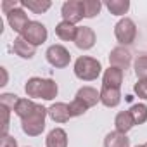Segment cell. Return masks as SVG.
Wrapping results in <instances>:
<instances>
[{
  "label": "cell",
  "mask_w": 147,
  "mask_h": 147,
  "mask_svg": "<svg viewBox=\"0 0 147 147\" xmlns=\"http://www.w3.org/2000/svg\"><path fill=\"white\" fill-rule=\"evenodd\" d=\"M76 99H80L83 104H87V107H94L100 102V92H97L94 87H82L76 92Z\"/></svg>",
  "instance_id": "obj_13"
},
{
  "label": "cell",
  "mask_w": 147,
  "mask_h": 147,
  "mask_svg": "<svg viewBox=\"0 0 147 147\" xmlns=\"http://www.w3.org/2000/svg\"><path fill=\"white\" fill-rule=\"evenodd\" d=\"M106 7L111 14L114 16H123L128 12L130 9V2L128 0H109V2H106Z\"/></svg>",
  "instance_id": "obj_22"
},
{
  "label": "cell",
  "mask_w": 147,
  "mask_h": 147,
  "mask_svg": "<svg viewBox=\"0 0 147 147\" xmlns=\"http://www.w3.org/2000/svg\"><path fill=\"white\" fill-rule=\"evenodd\" d=\"M131 62V54L128 49L125 47H116L111 50L109 54V64L113 67H119V69H126Z\"/></svg>",
  "instance_id": "obj_9"
},
{
  "label": "cell",
  "mask_w": 147,
  "mask_h": 147,
  "mask_svg": "<svg viewBox=\"0 0 147 147\" xmlns=\"http://www.w3.org/2000/svg\"><path fill=\"white\" fill-rule=\"evenodd\" d=\"M100 102L106 107H116L121 102V90L113 87H102L100 88Z\"/></svg>",
  "instance_id": "obj_14"
},
{
  "label": "cell",
  "mask_w": 147,
  "mask_h": 147,
  "mask_svg": "<svg viewBox=\"0 0 147 147\" xmlns=\"http://www.w3.org/2000/svg\"><path fill=\"white\" fill-rule=\"evenodd\" d=\"M133 125H135V121H133L130 111H121L114 118V126H116V131H119V133L126 135V131H130L133 128Z\"/></svg>",
  "instance_id": "obj_18"
},
{
  "label": "cell",
  "mask_w": 147,
  "mask_h": 147,
  "mask_svg": "<svg viewBox=\"0 0 147 147\" xmlns=\"http://www.w3.org/2000/svg\"><path fill=\"white\" fill-rule=\"evenodd\" d=\"M75 45L82 50H90L94 45H95V33L92 28L88 26H80L78 28V33H76V38H75Z\"/></svg>",
  "instance_id": "obj_10"
},
{
  "label": "cell",
  "mask_w": 147,
  "mask_h": 147,
  "mask_svg": "<svg viewBox=\"0 0 147 147\" xmlns=\"http://www.w3.org/2000/svg\"><path fill=\"white\" fill-rule=\"evenodd\" d=\"M38 107V104H35L31 99H19V102H18V106H16V109H14V113L21 118V119H24V118H28L35 109Z\"/></svg>",
  "instance_id": "obj_21"
},
{
  "label": "cell",
  "mask_w": 147,
  "mask_h": 147,
  "mask_svg": "<svg viewBox=\"0 0 147 147\" xmlns=\"http://www.w3.org/2000/svg\"><path fill=\"white\" fill-rule=\"evenodd\" d=\"M21 36H23L24 40H28L31 45L38 47V45H42V43L47 40L49 33H47V28H45L42 23H38V21H30V24L26 26V30L23 31Z\"/></svg>",
  "instance_id": "obj_7"
},
{
  "label": "cell",
  "mask_w": 147,
  "mask_h": 147,
  "mask_svg": "<svg viewBox=\"0 0 147 147\" xmlns=\"http://www.w3.org/2000/svg\"><path fill=\"white\" fill-rule=\"evenodd\" d=\"M82 4H83V14L85 18H95L100 9H102V4L99 2V0H82Z\"/></svg>",
  "instance_id": "obj_24"
},
{
  "label": "cell",
  "mask_w": 147,
  "mask_h": 147,
  "mask_svg": "<svg viewBox=\"0 0 147 147\" xmlns=\"http://www.w3.org/2000/svg\"><path fill=\"white\" fill-rule=\"evenodd\" d=\"M135 147H145V145H135Z\"/></svg>",
  "instance_id": "obj_30"
},
{
  "label": "cell",
  "mask_w": 147,
  "mask_h": 147,
  "mask_svg": "<svg viewBox=\"0 0 147 147\" xmlns=\"http://www.w3.org/2000/svg\"><path fill=\"white\" fill-rule=\"evenodd\" d=\"M49 114V109H45L42 104H38V107L24 119H21V128L26 135L30 137H38L42 135V131L45 130V118Z\"/></svg>",
  "instance_id": "obj_3"
},
{
  "label": "cell",
  "mask_w": 147,
  "mask_h": 147,
  "mask_svg": "<svg viewBox=\"0 0 147 147\" xmlns=\"http://www.w3.org/2000/svg\"><path fill=\"white\" fill-rule=\"evenodd\" d=\"M49 116L52 121L55 123H66L69 121L71 114H69V106L64 104V102H55L49 107Z\"/></svg>",
  "instance_id": "obj_15"
},
{
  "label": "cell",
  "mask_w": 147,
  "mask_h": 147,
  "mask_svg": "<svg viewBox=\"0 0 147 147\" xmlns=\"http://www.w3.org/2000/svg\"><path fill=\"white\" fill-rule=\"evenodd\" d=\"M104 147H130V138L125 133L111 131L104 138Z\"/></svg>",
  "instance_id": "obj_19"
},
{
  "label": "cell",
  "mask_w": 147,
  "mask_h": 147,
  "mask_svg": "<svg viewBox=\"0 0 147 147\" xmlns=\"http://www.w3.org/2000/svg\"><path fill=\"white\" fill-rule=\"evenodd\" d=\"M61 14H62V21H67L71 24L80 23L85 18L82 0H67V2H64L62 9H61Z\"/></svg>",
  "instance_id": "obj_6"
},
{
  "label": "cell",
  "mask_w": 147,
  "mask_h": 147,
  "mask_svg": "<svg viewBox=\"0 0 147 147\" xmlns=\"http://www.w3.org/2000/svg\"><path fill=\"white\" fill-rule=\"evenodd\" d=\"M121 83H123V69L109 66V67L104 71V76H102V87L121 88Z\"/></svg>",
  "instance_id": "obj_11"
},
{
  "label": "cell",
  "mask_w": 147,
  "mask_h": 147,
  "mask_svg": "<svg viewBox=\"0 0 147 147\" xmlns=\"http://www.w3.org/2000/svg\"><path fill=\"white\" fill-rule=\"evenodd\" d=\"M128 111H130L135 125H144L147 121V106L145 104H133Z\"/></svg>",
  "instance_id": "obj_23"
},
{
  "label": "cell",
  "mask_w": 147,
  "mask_h": 147,
  "mask_svg": "<svg viewBox=\"0 0 147 147\" xmlns=\"http://www.w3.org/2000/svg\"><path fill=\"white\" fill-rule=\"evenodd\" d=\"M133 92L140 97V99H145L147 100V80H138L133 87Z\"/></svg>",
  "instance_id": "obj_28"
},
{
  "label": "cell",
  "mask_w": 147,
  "mask_h": 147,
  "mask_svg": "<svg viewBox=\"0 0 147 147\" xmlns=\"http://www.w3.org/2000/svg\"><path fill=\"white\" fill-rule=\"evenodd\" d=\"M100 73H102L100 61H97L94 57L82 55L75 61V75L82 82H94L100 76Z\"/></svg>",
  "instance_id": "obj_2"
},
{
  "label": "cell",
  "mask_w": 147,
  "mask_h": 147,
  "mask_svg": "<svg viewBox=\"0 0 147 147\" xmlns=\"http://www.w3.org/2000/svg\"><path fill=\"white\" fill-rule=\"evenodd\" d=\"M76 33H78V28L75 24H71L67 21H61L57 26H55V35L64 40V42H75L76 38Z\"/></svg>",
  "instance_id": "obj_17"
},
{
  "label": "cell",
  "mask_w": 147,
  "mask_h": 147,
  "mask_svg": "<svg viewBox=\"0 0 147 147\" xmlns=\"http://www.w3.org/2000/svg\"><path fill=\"white\" fill-rule=\"evenodd\" d=\"M144 145H145V147H147V142H145V144H144Z\"/></svg>",
  "instance_id": "obj_31"
},
{
  "label": "cell",
  "mask_w": 147,
  "mask_h": 147,
  "mask_svg": "<svg viewBox=\"0 0 147 147\" xmlns=\"http://www.w3.org/2000/svg\"><path fill=\"white\" fill-rule=\"evenodd\" d=\"M47 147H67V133L62 128H54L45 138Z\"/></svg>",
  "instance_id": "obj_16"
},
{
  "label": "cell",
  "mask_w": 147,
  "mask_h": 147,
  "mask_svg": "<svg viewBox=\"0 0 147 147\" xmlns=\"http://www.w3.org/2000/svg\"><path fill=\"white\" fill-rule=\"evenodd\" d=\"M47 62L54 67H66L71 62V54L64 45H50L45 52Z\"/></svg>",
  "instance_id": "obj_5"
},
{
  "label": "cell",
  "mask_w": 147,
  "mask_h": 147,
  "mask_svg": "<svg viewBox=\"0 0 147 147\" xmlns=\"http://www.w3.org/2000/svg\"><path fill=\"white\" fill-rule=\"evenodd\" d=\"M18 102H19V97L14 95V94H2L0 95V106H4L9 111H14Z\"/></svg>",
  "instance_id": "obj_27"
},
{
  "label": "cell",
  "mask_w": 147,
  "mask_h": 147,
  "mask_svg": "<svg viewBox=\"0 0 147 147\" xmlns=\"http://www.w3.org/2000/svg\"><path fill=\"white\" fill-rule=\"evenodd\" d=\"M114 36L121 43V47L133 43L135 42V36H137V26H135V23L130 18L119 19L116 23V26H114Z\"/></svg>",
  "instance_id": "obj_4"
},
{
  "label": "cell",
  "mask_w": 147,
  "mask_h": 147,
  "mask_svg": "<svg viewBox=\"0 0 147 147\" xmlns=\"http://www.w3.org/2000/svg\"><path fill=\"white\" fill-rule=\"evenodd\" d=\"M0 147H18V142H16V138H14V137H9V135H5V137H2Z\"/></svg>",
  "instance_id": "obj_29"
},
{
  "label": "cell",
  "mask_w": 147,
  "mask_h": 147,
  "mask_svg": "<svg viewBox=\"0 0 147 147\" xmlns=\"http://www.w3.org/2000/svg\"><path fill=\"white\" fill-rule=\"evenodd\" d=\"M50 5L52 2H49V0H23L21 2V7H26L33 14H43L50 9Z\"/></svg>",
  "instance_id": "obj_20"
},
{
  "label": "cell",
  "mask_w": 147,
  "mask_h": 147,
  "mask_svg": "<svg viewBox=\"0 0 147 147\" xmlns=\"http://www.w3.org/2000/svg\"><path fill=\"white\" fill-rule=\"evenodd\" d=\"M12 50H14L16 55H19V57H23V59H31V57L35 55V52H36V47L31 45V43H30L28 40H24L23 36H18V38L14 40V43H12Z\"/></svg>",
  "instance_id": "obj_12"
},
{
  "label": "cell",
  "mask_w": 147,
  "mask_h": 147,
  "mask_svg": "<svg viewBox=\"0 0 147 147\" xmlns=\"http://www.w3.org/2000/svg\"><path fill=\"white\" fill-rule=\"evenodd\" d=\"M135 75L138 80H147V55H138L135 59Z\"/></svg>",
  "instance_id": "obj_25"
},
{
  "label": "cell",
  "mask_w": 147,
  "mask_h": 147,
  "mask_svg": "<svg viewBox=\"0 0 147 147\" xmlns=\"http://www.w3.org/2000/svg\"><path fill=\"white\" fill-rule=\"evenodd\" d=\"M24 92L28 97L31 99H43V100H52L57 97L59 87L54 80L50 78H38L33 76L26 82L24 85Z\"/></svg>",
  "instance_id": "obj_1"
},
{
  "label": "cell",
  "mask_w": 147,
  "mask_h": 147,
  "mask_svg": "<svg viewBox=\"0 0 147 147\" xmlns=\"http://www.w3.org/2000/svg\"><path fill=\"white\" fill-rule=\"evenodd\" d=\"M88 111V107H87V104H83L80 99H73V102L69 104V114H71V118H75V116H82V114H85Z\"/></svg>",
  "instance_id": "obj_26"
},
{
  "label": "cell",
  "mask_w": 147,
  "mask_h": 147,
  "mask_svg": "<svg viewBox=\"0 0 147 147\" xmlns=\"http://www.w3.org/2000/svg\"><path fill=\"white\" fill-rule=\"evenodd\" d=\"M7 23L12 28V31L19 33V36H21L23 31L26 30V26L30 24V19H28V14L21 7H16L11 12H7Z\"/></svg>",
  "instance_id": "obj_8"
}]
</instances>
